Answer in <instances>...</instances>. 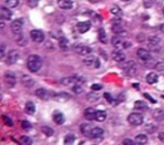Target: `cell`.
I'll return each instance as SVG.
<instances>
[{"instance_id":"11","label":"cell","mask_w":164,"mask_h":145,"mask_svg":"<svg viewBox=\"0 0 164 145\" xmlns=\"http://www.w3.org/2000/svg\"><path fill=\"white\" fill-rule=\"evenodd\" d=\"M113 59H114L115 62H118V63L126 62V54H124L121 49H117L115 52H113Z\"/></svg>"},{"instance_id":"3","label":"cell","mask_w":164,"mask_h":145,"mask_svg":"<svg viewBox=\"0 0 164 145\" xmlns=\"http://www.w3.org/2000/svg\"><path fill=\"white\" fill-rule=\"evenodd\" d=\"M73 50L74 52L77 53V54L78 55H83V57H85V55H90L91 53H92V49L90 48V46H86V45H74L73 46Z\"/></svg>"},{"instance_id":"31","label":"cell","mask_w":164,"mask_h":145,"mask_svg":"<svg viewBox=\"0 0 164 145\" xmlns=\"http://www.w3.org/2000/svg\"><path fill=\"white\" fill-rule=\"evenodd\" d=\"M4 1L8 8H16L19 4V0H4Z\"/></svg>"},{"instance_id":"25","label":"cell","mask_w":164,"mask_h":145,"mask_svg":"<svg viewBox=\"0 0 164 145\" xmlns=\"http://www.w3.org/2000/svg\"><path fill=\"white\" fill-rule=\"evenodd\" d=\"M25 111H26V113H28V114H34L35 111H36L35 104L32 102H27L26 103V107H25Z\"/></svg>"},{"instance_id":"17","label":"cell","mask_w":164,"mask_h":145,"mask_svg":"<svg viewBox=\"0 0 164 145\" xmlns=\"http://www.w3.org/2000/svg\"><path fill=\"white\" fill-rule=\"evenodd\" d=\"M103 136H104V130L103 129H100V127H94V129H92L90 137H92V139H100V137H103Z\"/></svg>"},{"instance_id":"15","label":"cell","mask_w":164,"mask_h":145,"mask_svg":"<svg viewBox=\"0 0 164 145\" xmlns=\"http://www.w3.org/2000/svg\"><path fill=\"white\" fill-rule=\"evenodd\" d=\"M58 5L62 9L68 10V9H72L73 3H72V0H58Z\"/></svg>"},{"instance_id":"22","label":"cell","mask_w":164,"mask_h":145,"mask_svg":"<svg viewBox=\"0 0 164 145\" xmlns=\"http://www.w3.org/2000/svg\"><path fill=\"white\" fill-rule=\"evenodd\" d=\"M83 114H85V117L87 118V120H95V116H96V111H95V109H92V108H87Z\"/></svg>"},{"instance_id":"14","label":"cell","mask_w":164,"mask_h":145,"mask_svg":"<svg viewBox=\"0 0 164 145\" xmlns=\"http://www.w3.org/2000/svg\"><path fill=\"white\" fill-rule=\"evenodd\" d=\"M92 127L91 125H89V123H82L81 126H80V130H81V132L85 136H87V137H90L91 136V131H92Z\"/></svg>"},{"instance_id":"41","label":"cell","mask_w":164,"mask_h":145,"mask_svg":"<svg viewBox=\"0 0 164 145\" xmlns=\"http://www.w3.org/2000/svg\"><path fill=\"white\" fill-rule=\"evenodd\" d=\"M126 72H127V75H128V76H133V75H136V66H132L131 68H128Z\"/></svg>"},{"instance_id":"26","label":"cell","mask_w":164,"mask_h":145,"mask_svg":"<svg viewBox=\"0 0 164 145\" xmlns=\"http://www.w3.org/2000/svg\"><path fill=\"white\" fill-rule=\"evenodd\" d=\"M135 141L137 144H146L148 143V136H146L145 134H140L135 137Z\"/></svg>"},{"instance_id":"42","label":"cell","mask_w":164,"mask_h":145,"mask_svg":"<svg viewBox=\"0 0 164 145\" xmlns=\"http://www.w3.org/2000/svg\"><path fill=\"white\" fill-rule=\"evenodd\" d=\"M154 3H155V0H144V7L145 8H150V7H153L154 5Z\"/></svg>"},{"instance_id":"10","label":"cell","mask_w":164,"mask_h":145,"mask_svg":"<svg viewBox=\"0 0 164 145\" xmlns=\"http://www.w3.org/2000/svg\"><path fill=\"white\" fill-rule=\"evenodd\" d=\"M4 81H5V84H7L9 87H13L14 85H16V82H17V78H16V76H14L13 73L7 72L4 75Z\"/></svg>"},{"instance_id":"30","label":"cell","mask_w":164,"mask_h":145,"mask_svg":"<svg viewBox=\"0 0 164 145\" xmlns=\"http://www.w3.org/2000/svg\"><path fill=\"white\" fill-rule=\"evenodd\" d=\"M133 107H135V109H148V104L144 102V100H137V102L133 104Z\"/></svg>"},{"instance_id":"6","label":"cell","mask_w":164,"mask_h":145,"mask_svg":"<svg viewBox=\"0 0 164 145\" xmlns=\"http://www.w3.org/2000/svg\"><path fill=\"white\" fill-rule=\"evenodd\" d=\"M83 63H85V66L90 67V68H97L100 66V62L99 59L96 57H94V55H89V57H86L83 59Z\"/></svg>"},{"instance_id":"45","label":"cell","mask_w":164,"mask_h":145,"mask_svg":"<svg viewBox=\"0 0 164 145\" xmlns=\"http://www.w3.org/2000/svg\"><path fill=\"white\" fill-rule=\"evenodd\" d=\"M21 125H22V127H23L25 130L31 129V123H30L28 121H22V123H21Z\"/></svg>"},{"instance_id":"49","label":"cell","mask_w":164,"mask_h":145,"mask_svg":"<svg viewBox=\"0 0 164 145\" xmlns=\"http://www.w3.org/2000/svg\"><path fill=\"white\" fill-rule=\"evenodd\" d=\"M104 98L108 100V103H113V98H112V95H110L109 93H105V94H104Z\"/></svg>"},{"instance_id":"39","label":"cell","mask_w":164,"mask_h":145,"mask_svg":"<svg viewBox=\"0 0 164 145\" xmlns=\"http://www.w3.org/2000/svg\"><path fill=\"white\" fill-rule=\"evenodd\" d=\"M132 66H135V63H133V62H131V60H128V62H123V66H122V68H123L124 71H127L128 68H131Z\"/></svg>"},{"instance_id":"50","label":"cell","mask_w":164,"mask_h":145,"mask_svg":"<svg viewBox=\"0 0 164 145\" xmlns=\"http://www.w3.org/2000/svg\"><path fill=\"white\" fill-rule=\"evenodd\" d=\"M0 57L1 58L5 57V45H1V48H0Z\"/></svg>"},{"instance_id":"44","label":"cell","mask_w":164,"mask_h":145,"mask_svg":"<svg viewBox=\"0 0 164 145\" xmlns=\"http://www.w3.org/2000/svg\"><path fill=\"white\" fill-rule=\"evenodd\" d=\"M144 98H146V99H148L150 103H153V104H155V103H156V100H155V99H154V98L151 96V95H149L148 93H145V94H144Z\"/></svg>"},{"instance_id":"47","label":"cell","mask_w":164,"mask_h":145,"mask_svg":"<svg viewBox=\"0 0 164 145\" xmlns=\"http://www.w3.org/2000/svg\"><path fill=\"white\" fill-rule=\"evenodd\" d=\"M101 89H103V86H101L100 84H95V85H92V86H91L92 91H99V90H101Z\"/></svg>"},{"instance_id":"21","label":"cell","mask_w":164,"mask_h":145,"mask_svg":"<svg viewBox=\"0 0 164 145\" xmlns=\"http://www.w3.org/2000/svg\"><path fill=\"white\" fill-rule=\"evenodd\" d=\"M153 116H154L155 121H159V122H160V121L164 120V111H163V109H156V111H154Z\"/></svg>"},{"instance_id":"51","label":"cell","mask_w":164,"mask_h":145,"mask_svg":"<svg viewBox=\"0 0 164 145\" xmlns=\"http://www.w3.org/2000/svg\"><path fill=\"white\" fill-rule=\"evenodd\" d=\"M159 139L162 141H164V132H160V134H159Z\"/></svg>"},{"instance_id":"34","label":"cell","mask_w":164,"mask_h":145,"mask_svg":"<svg viewBox=\"0 0 164 145\" xmlns=\"http://www.w3.org/2000/svg\"><path fill=\"white\" fill-rule=\"evenodd\" d=\"M41 131L44 132L46 136H51L53 134H54V130L51 129V127H47V126H44V127H41Z\"/></svg>"},{"instance_id":"16","label":"cell","mask_w":164,"mask_h":145,"mask_svg":"<svg viewBox=\"0 0 164 145\" xmlns=\"http://www.w3.org/2000/svg\"><path fill=\"white\" fill-rule=\"evenodd\" d=\"M112 31L114 32L117 36H121V35H127V32L122 27V23H117V25H112Z\"/></svg>"},{"instance_id":"24","label":"cell","mask_w":164,"mask_h":145,"mask_svg":"<svg viewBox=\"0 0 164 145\" xmlns=\"http://www.w3.org/2000/svg\"><path fill=\"white\" fill-rule=\"evenodd\" d=\"M106 118V112L105 111H96V116H95V121L97 122H103Z\"/></svg>"},{"instance_id":"9","label":"cell","mask_w":164,"mask_h":145,"mask_svg":"<svg viewBox=\"0 0 164 145\" xmlns=\"http://www.w3.org/2000/svg\"><path fill=\"white\" fill-rule=\"evenodd\" d=\"M137 57L141 59L142 62H149V60H151V54H150V53H149L146 49H144V48L137 49Z\"/></svg>"},{"instance_id":"4","label":"cell","mask_w":164,"mask_h":145,"mask_svg":"<svg viewBox=\"0 0 164 145\" xmlns=\"http://www.w3.org/2000/svg\"><path fill=\"white\" fill-rule=\"evenodd\" d=\"M18 59H19L18 50H10V52L8 53V55L5 57V62H7V64H14L18 62Z\"/></svg>"},{"instance_id":"7","label":"cell","mask_w":164,"mask_h":145,"mask_svg":"<svg viewBox=\"0 0 164 145\" xmlns=\"http://www.w3.org/2000/svg\"><path fill=\"white\" fill-rule=\"evenodd\" d=\"M30 35H31L32 41H35V43H43L45 40V34L40 30H32Z\"/></svg>"},{"instance_id":"43","label":"cell","mask_w":164,"mask_h":145,"mask_svg":"<svg viewBox=\"0 0 164 145\" xmlns=\"http://www.w3.org/2000/svg\"><path fill=\"white\" fill-rule=\"evenodd\" d=\"M38 1H40V0H27L28 5H30V7H31V8H35V7H37Z\"/></svg>"},{"instance_id":"46","label":"cell","mask_w":164,"mask_h":145,"mask_svg":"<svg viewBox=\"0 0 164 145\" xmlns=\"http://www.w3.org/2000/svg\"><path fill=\"white\" fill-rule=\"evenodd\" d=\"M17 44L18 45H26V40H25V37L23 36H21V37H17Z\"/></svg>"},{"instance_id":"40","label":"cell","mask_w":164,"mask_h":145,"mask_svg":"<svg viewBox=\"0 0 164 145\" xmlns=\"http://www.w3.org/2000/svg\"><path fill=\"white\" fill-rule=\"evenodd\" d=\"M72 90H73V93H74V94H81V93H82V87L80 86V84H76V85H73Z\"/></svg>"},{"instance_id":"13","label":"cell","mask_w":164,"mask_h":145,"mask_svg":"<svg viewBox=\"0 0 164 145\" xmlns=\"http://www.w3.org/2000/svg\"><path fill=\"white\" fill-rule=\"evenodd\" d=\"M91 27V23L90 22H80L77 23V31L80 32V34H85V32H87L89 30Z\"/></svg>"},{"instance_id":"5","label":"cell","mask_w":164,"mask_h":145,"mask_svg":"<svg viewBox=\"0 0 164 145\" xmlns=\"http://www.w3.org/2000/svg\"><path fill=\"white\" fill-rule=\"evenodd\" d=\"M112 44H113V46H114L115 49H124V48H130V46H131L130 43L123 41L119 36H114V37H113Z\"/></svg>"},{"instance_id":"54","label":"cell","mask_w":164,"mask_h":145,"mask_svg":"<svg viewBox=\"0 0 164 145\" xmlns=\"http://www.w3.org/2000/svg\"><path fill=\"white\" fill-rule=\"evenodd\" d=\"M123 1H130V0H123Z\"/></svg>"},{"instance_id":"12","label":"cell","mask_w":164,"mask_h":145,"mask_svg":"<svg viewBox=\"0 0 164 145\" xmlns=\"http://www.w3.org/2000/svg\"><path fill=\"white\" fill-rule=\"evenodd\" d=\"M0 18L4 21H9L12 18V12L8 7H1L0 8Z\"/></svg>"},{"instance_id":"33","label":"cell","mask_w":164,"mask_h":145,"mask_svg":"<svg viewBox=\"0 0 164 145\" xmlns=\"http://www.w3.org/2000/svg\"><path fill=\"white\" fill-rule=\"evenodd\" d=\"M19 141H21V145H31L32 144V139L28 137V136H22Z\"/></svg>"},{"instance_id":"57","label":"cell","mask_w":164,"mask_h":145,"mask_svg":"<svg viewBox=\"0 0 164 145\" xmlns=\"http://www.w3.org/2000/svg\"><path fill=\"white\" fill-rule=\"evenodd\" d=\"M92 145H96V144H92Z\"/></svg>"},{"instance_id":"38","label":"cell","mask_w":164,"mask_h":145,"mask_svg":"<svg viewBox=\"0 0 164 145\" xmlns=\"http://www.w3.org/2000/svg\"><path fill=\"white\" fill-rule=\"evenodd\" d=\"M155 130H156V126L155 125H146L145 126V131L149 132V134H153Z\"/></svg>"},{"instance_id":"53","label":"cell","mask_w":164,"mask_h":145,"mask_svg":"<svg viewBox=\"0 0 164 145\" xmlns=\"http://www.w3.org/2000/svg\"><path fill=\"white\" fill-rule=\"evenodd\" d=\"M90 1H91V3H96L97 0H90Z\"/></svg>"},{"instance_id":"32","label":"cell","mask_w":164,"mask_h":145,"mask_svg":"<svg viewBox=\"0 0 164 145\" xmlns=\"http://www.w3.org/2000/svg\"><path fill=\"white\" fill-rule=\"evenodd\" d=\"M59 46L63 50H68V40L65 39V37H62V39L59 40Z\"/></svg>"},{"instance_id":"28","label":"cell","mask_w":164,"mask_h":145,"mask_svg":"<svg viewBox=\"0 0 164 145\" xmlns=\"http://www.w3.org/2000/svg\"><path fill=\"white\" fill-rule=\"evenodd\" d=\"M97 35H99V41H100V43H103V44H106V43H108V40H106V34H105V31H104L103 28L99 30Z\"/></svg>"},{"instance_id":"48","label":"cell","mask_w":164,"mask_h":145,"mask_svg":"<svg viewBox=\"0 0 164 145\" xmlns=\"http://www.w3.org/2000/svg\"><path fill=\"white\" fill-rule=\"evenodd\" d=\"M136 141L131 140V139H126V140H123V145H135Z\"/></svg>"},{"instance_id":"27","label":"cell","mask_w":164,"mask_h":145,"mask_svg":"<svg viewBox=\"0 0 164 145\" xmlns=\"http://www.w3.org/2000/svg\"><path fill=\"white\" fill-rule=\"evenodd\" d=\"M74 140H76V136H74L73 134H68L64 137V145H73Z\"/></svg>"},{"instance_id":"18","label":"cell","mask_w":164,"mask_h":145,"mask_svg":"<svg viewBox=\"0 0 164 145\" xmlns=\"http://www.w3.org/2000/svg\"><path fill=\"white\" fill-rule=\"evenodd\" d=\"M21 81H22V84L25 85L26 87H32L35 85V81L27 75H23L22 77H21Z\"/></svg>"},{"instance_id":"55","label":"cell","mask_w":164,"mask_h":145,"mask_svg":"<svg viewBox=\"0 0 164 145\" xmlns=\"http://www.w3.org/2000/svg\"><path fill=\"white\" fill-rule=\"evenodd\" d=\"M163 14H164V8H163Z\"/></svg>"},{"instance_id":"20","label":"cell","mask_w":164,"mask_h":145,"mask_svg":"<svg viewBox=\"0 0 164 145\" xmlns=\"http://www.w3.org/2000/svg\"><path fill=\"white\" fill-rule=\"evenodd\" d=\"M146 82L150 84V85L156 84V82H158V75H156V73H154V72H150L148 76H146Z\"/></svg>"},{"instance_id":"36","label":"cell","mask_w":164,"mask_h":145,"mask_svg":"<svg viewBox=\"0 0 164 145\" xmlns=\"http://www.w3.org/2000/svg\"><path fill=\"white\" fill-rule=\"evenodd\" d=\"M97 99H99V95H96L95 93L87 94V100L89 102H97Z\"/></svg>"},{"instance_id":"2","label":"cell","mask_w":164,"mask_h":145,"mask_svg":"<svg viewBox=\"0 0 164 145\" xmlns=\"http://www.w3.org/2000/svg\"><path fill=\"white\" fill-rule=\"evenodd\" d=\"M128 122L133 126H140L144 122V116L141 113H131L128 116Z\"/></svg>"},{"instance_id":"19","label":"cell","mask_w":164,"mask_h":145,"mask_svg":"<svg viewBox=\"0 0 164 145\" xmlns=\"http://www.w3.org/2000/svg\"><path fill=\"white\" fill-rule=\"evenodd\" d=\"M53 120H54V122L56 125H63L64 123V116L60 112H55V113L53 114Z\"/></svg>"},{"instance_id":"29","label":"cell","mask_w":164,"mask_h":145,"mask_svg":"<svg viewBox=\"0 0 164 145\" xmlns=\"http://www.w3.org/2000/svg\"><path fill=\"white\" fill-rule=\"evenodd\" d=\"M35 94H36V96L40 98V99H46L47 98V91L45 90V89H37Z\"/></svg>"},{"instance_id":"52","label":"cell","mask_w":164,"mask_h":145,"mask_svg":"<svg viewBox=\"0 0 164 145\" xmlns=\"http://www.w3.org/2000/svg\"><path fill=\"white\" fill-rule=\"evenodd\" d=\"M160 31H162V32H164V23H163V25H160Z\"/></svg>"},{"instance_id":"1","label":"cell","mask_w":164,"mask_h":145,"mask_svg":"<svg viewBox=\"0 0 164 145\" xmlns=\"http://www.w3.org/2000/svg\"><path fill=\"white\" fill-rule=\"evenodd\" d=\"M41 66H43V60H41V58L38 57V55L32 54L27 58V67L31 72H34V73L37 72L41 68Z\"/></svg>"},{"instance_id":"56","label":"cell","mask_w":164,"mask_h":145,"mask_svg":"<svg viewBox=\"0 0 164 145\" xmlns=\"http://www.w3.org/2000/svg\"><path fill=\"white\" fill-rule=\"evenodd\" d=\"M162 98H163V99H164V95H162Z\"/></svg>"},{"instance_id":"35","label":"cell","mask_w":164,"mask_h":145,"mask_svg":"<svg viewBox=\"0 0 164 145\" xmlns=\"http://www.w3.org/2000/svg\"><path fill=\"white\" fill-rule=\"evenodd\" d=\"M110 12H112V14L119 16V14H121V8H119L118 5H112V7H110Z\"/></svg>"},{"instance_id":"8","label":"cell","mask_w":164,"mask_h":145,"mask_svg":"<svg viewBox=\"0 0 164 145\" xmlns=\"http://www.w3.org/2000/svg\"><path fill=\"white\" fill-rule=\"evenodd\" d=\"M10 28H12V32L16 35H19L22 32V28H23V21L22 19H16L12 22L10 25Z\"/></svg>"},{"instance_id":"37","label":"cell","mask_w":164,"mask_h":145,"mask_svg":"<svg viewBox=\"0 0 164 145\" xmlns=\"http://www.w3.org/2000/svg\"><path fill=\"white\" fill-rule=\"evenodd\" d=\"M3 121H4V123L7 126H9V127H12L14 125L13 123V121H12V118L10 117H8V116H3Z\"/></svg>"},{"instance_id":"23","label":"cell","mask_w":164,"mask_h":145,"mask_svg":"<svg viewBox=\"0 0 164 145\" xmlns=\"http://www.w3.org/2000/svg\"><path fill=\"white\" fill-rule=\"evenodd\" d=\"M148 43H149V45H150L151 48H155V46L159 45L160 39H159L158 36H150V37L148 39Z\"/></svg>"}]
</instances>
